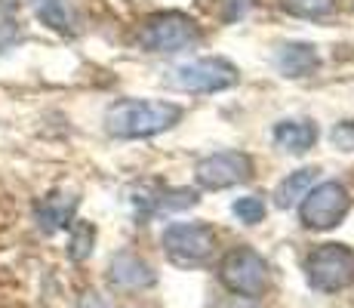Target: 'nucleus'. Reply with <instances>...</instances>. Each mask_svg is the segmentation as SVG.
<instances>
[{
    "label": "nucleus",
    "instance_id": "nucleus-5",
    "mask_svg": "<svg viewBox=\"0 0 354 308\" xmlns=\"http://www.w3.org/2000/svg\"><path fill=\"white\" fill-rule=\"evenodd\" d=\"M219 278L231 293L243 299H259L268 287V265L250 246H234L219 265Z\"/></svg>",
    "mask_w": 354,
    "mask_h": 308
},
{
    "label": "nucleus",
    "instance_id": "nucleus-19",
    "mask_svg": "<svg viewBox=\"0 0 354 308\" xmlns=\"http://www.w3.org/2000/svg\"><path fill=\"white\" fill-rule=\"evenodd\" d=\"M16 40V16H12V6L6 0H0V53Z\"/></svg>",
    "mask_w": 354,
    "mask_h": 308
},
{
    "label": "nucleus",
    "instance_id": "nucleus-18",
    "mask_svg": "<svg viewBox=\"0 0 354 308\" xmlns=\"http://www.w3.org/2000/svg\"><path fill=\"white\" fill-rule=\"evenodd\" d=\"M93 241H96V231H93V225L80 222L77 228H74V235H71V246H68V256H71L74 262L86 259V256L93 253Z\"/></svg>",
    "mask_w": 354,
    "mask_h": 308
},
{
    "label": "nucleus",
    "instance_id": "nucleus-12",
    "mask_svg": "<svg viewBox=\"0 0 354 308\" xmlns=\"http://www.w3.org/2000/svg\"><path fill=\"white\" fill-rule=\"evenodd\" d=\"M317 142L315 120H281L274 127V145L290 154H305Z\"/></svg>",
    "mask_w": 354,
    "mask_h": 308
},
{
    "label": "nucleus",
    "instance_id": "nucleus-16",
    "mask_svg": "<svg viewBox=\"0 0 354 308\" xmlns=\"http://www.w3.org/2000/svg\"><path fill=\"white\" fill-rule=\"evenodd\" d=\"M231 213H234L237 222H243V225H259L265 219V201L256 194L237 197V201L231 203Z\"/></svg>",
    "mask_w": 354,
    "mask_h": 308
},
{
    "label": "nucleus",
    "instance_id": "nucleus-13",
    "mask_svg": "<svg viewBox=\"0 0 354 308\" xmlns=\"http://www.w3.org/2000/svg\"><path fill=\"white\" fill-rule=\"evenodd\" d=\"M315 176H317V170H296V173H290L287 179L277 185V207L287 210L292 203L302 201L308 194V188L315 185Z\"/></svg>",
    "mask_w": 354,
    "mask_h": 308
},
{
    "label": "nucleus",
    "instance_id": "nucleus-1",
    "mask_svg": "<svg viewBox=\"0 0 354 308\" xmlns=\"http://www.w3.org/2000/svg\"><path fill=\"white\" fill-rule=\"evenodd\" d=\"M182 120V108L176 102L151 99H120L105 111V129L114 139H151L167 133Z\"/></svg>",
    "mask_w": 354,
    "mask_h": 308
},
{
    "label": "nucleus",
    "instance_id": "nucleus-10",
    "mask_svg": "<svg viewBox=\"0 0 354 308\" xmlns=\"http://www.w3.org/2000/svg\"><path fill=\"white\" fill-rule=\"evenodd\" d=\"M74 213H77V197L65 194V191H56V194L44 197V201L34 207V219H37L40 231L53 235V231H62L74 222Z\"/></svg>",
    "mask_w": 354,
    "mask_h": 308
},
{
    "label": "nucleus",
    "instance_id": "nucleus-7",
    "mask_svg": "<svg viewBox=\"0 0 354 308\" xmlns=\"http://www.w3.org/2000/svg\"><path fill=\"white\" fill-rule=\"evenodd\" d=\"M213 246L216 235L203 222H176L163 231V250L179 265H201L203 259H209Z\"/></svg>",
    "mask_w": 354,
    "mask_h": 308
},
{
    "label": "nucleus",
    "instance_id": "nucleus-6",
    "mask_svg": "<svg viewBox=\"0 0 354 308\" xmlns=\"http://www.w3.org/2000/svg\"><path fill=\"white\" fill-rule=\"evenodd\" d=\"M237 68L228 59H194L173 68V84L185 93H222L237 84Z\"/></svg>",
    "mask_w": 354,
    "mask_h": 308
},
{
    "label": "nucleus",
    "instance_id": "nucleus-15",
    "mask_svg": "<svg viewBox=\"0 0 354 308\" xmlns=\"http://www.w3.org/2000/svg\"><path fill=\"white\" fill-rule=\"evenodd\" d=\"M281 3L296 19H324L336 10V0H281Z\"/></svg>",
    "mask_w": 354,
    "mask_h": 308
},
{
    "label": "nucleus",
    "instance_id": "nucleus-3",
    "mask_svg": "<svg viewBox=\"0 0 354 308\" xmlns=\"http://www.w3.org/2000/svg\"><path fill=\"white\" fill-rule=\"evenodd\" d=\"M351 210V194L342 182H321V185H311L308 194L302 197V225L311 231H326V228H336Z\"/></svg>",
    "mask_w": 354,
    "mask_h": 308
},
{
    "label": "nucleus",
    "instance_id": "nucleus-9",
    "mask_svg": "<svg viewBox=\"0 0 354 308\" xmlns=\"http://www.w3.org/2000/svg\"><path fill=\"white\" fill-rule=\"evenodd\" d=\"M108 280L118 290H145V287H151L158 280V275H154V269L145 259L133 256V253H118L111 259V265H108Z\"/></svg>",
    "mask_w": 354,
    "mask_h": 308
},
{
    "label": "nucleus",
    "instance_id": "nucleus-8",
    "mask_svg": "<svg viewBox=\"0 0 354 308\" xmlns=\"http://www.w3.org/2000/svg\"><path fill=\"white\" fill-rule=\"evenodd\" d=\"M253 176V161L243 152H219L209 154L203 161H197L194 167V179L201 182V188L209 191H222L231 185H241Z\"/></svg>",
    "mask_w": 354,
    "mask_h": 308
},
{
    "label": "nucleus",
    "instance_id": "nucleus-20",
    "mask_svg": "<svg viewBox=\"0 0 354 308\" xmlns=\"http://www.w3.org/2000/svg\"><path fill=\"white\" fill-rule=\"evenodd\" d=\"M330 142H333V148H339V152H354V120L336 123L330 133Z\"/></svg>",
    "mask_w": 354,
    "mask_h": 308
},
{
    "label": "nucleus",
    "instance_id": "nucleus-17",
    "mask_svg": "<svg viewBox=\"0 0 354 308\" xmlns=\"http://www.w3.org/2000/svg\"><path fill=\"white\" fill-rule=\"evenodd\" d=\"M197 203V191L192 188H163L158 194V210H167V213H173V210H188Z\"/></svg>",
    "mask_w": 354,
    "mask_h": 308
},
{
    "label": "nucleus",
    "instance_id": "nucleus-4",
    "mask_svg": "<svg viewBox=\"0 0 354 308\" xmlns=\"http://www.w3.org/2000/svg\"><path fill=\"white\" fill-rule=\"evenodd\" d=\"M308 284L321 293H339L354 280V250L345 244H324L305 262Z\"/></svg>",
    "mask_w": 354,
    "mask_h": 308
},
{
    "label": "nucleus",
    "instance_id": "nucleus-14",
    "mask_svg": "<svg viewBox=\"0 0 354 308\" xmlns=\"http://www.w3.org/2000/svg\"><path fill=\"white\" fill-rule=\"evenodd\" d=\"M34 10H37V16L44 19L50 28L68 31V34L74 31V16H71L65 0H34Z\"/></svg>",
    "mask_w": 354,
    "mask_h": 308
},
{
    "label": "nucleus",
    "instance_id": "nucleus-11",
    "mask_svg": "<svg viewBox=\"0 0 354 308\" xmlns=\"http://www.w3.org/2000/svg\"><path fill=\"white\" fill-rule=\"evenodd\" d=\"M317 50L311 44H302V40H290L277 50L274 65L283 78H308L311 71L317 68Z\"/></svg>",
    "mask_w": 354,
    "mask_h": 308
},
{
    "label": "nucleus",
    "instance_id": "nucleus-2",
    "mask_svg": "<svg viewBox=\"0 0 354 308\" xmlns=\"http://www.w3.org/2000/svg\"><path fill=\"white\" fill-rule=\"evenodd\" d=\"M201 40V28L185 12H158L139 31V46L148 53H182Z\"/></svg>",
    "mask_w": 354,
    "mask_h": 308
}]
</instances>
